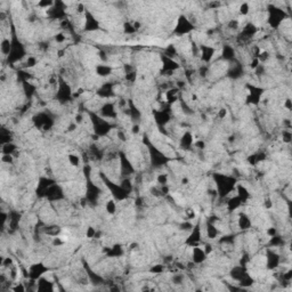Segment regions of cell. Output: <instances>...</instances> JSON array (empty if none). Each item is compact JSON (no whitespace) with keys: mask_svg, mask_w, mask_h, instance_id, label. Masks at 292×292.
Wrapping results in <instances>:
<instances>
[{"mask_svg":"<svg viewBox=\"0 0 292 292\" xmlns=\"http://www.w3.org/2000/svg\"><path fill=\"white\" fill-rule=\"evenodd\" d=\"M206 253L204 252L203 249H201L199 246H194L192 250V259L195 263H201L206 260Z\"/></svg>","mask_w":292,"mask_h":292,"instance_id":"6da1fadb","label":"cell"},{"mask_svg":"<svg viewBox=\"0 0 292 292\" xmlns=\"http://www.w3.org/2000/svg\"><path fill=\"white\" fill-rule=\"evenodd\" d=\"M215 54V49L209 46H201V58L204 62H209Z\"/></svg>","mask_w":292,"mask_h":292,"instance_id":"7a4b0ae2","label":"cell"},{"mask_svg":"<svg viewBox=\"0 0 292 292\" xmlns=\"http://www.w3.org/2000/svg\"><path fill=\"white\" fill-rule=\"evenodd\" d=\"M11 50H12V44H11L9 39H4L1 42V53L5 56H7V55L11 54Z\"/></svg>","mask_w":292,"mask_h":292,"instance_id":"3957f363","label":"cell"},{"mask_svg":"<svg viewBox=\"0 0 292 292\" xmlns=\"http://www.w3.org/2000/svg\"><path fill=\"white\" fill-rule=\"evenodd\" d=\"M112 72V69L110 66H106V65H99L97 66V73L102 77H106V75L111 74Z\"/></svg>","mask_w":292,"mask_h":292,"instance_id":"277c9868","label":"cell"},{"mask_svg":"<svg viewBox=\"0 0 292 292\" xmlns=\"http://www.w3.org/2000/svg\"><path fill=\"white\" fill-rule=\"evenodd\" d=\"M239 226H240V228L242 229H246L250 227V220H249V218L246 217V216H241L240 219H239Z\"/></svg>","mask_w":292,"mask_h":292,"instance_id":"5b68a950","label":"cell"},{"mask_svg":"<svg viewBox=\"0 0 292 292\" xmlns=\"http://www.w3.org/2000/svg\"><path fill=\"white\" fill-rule=\"evenodd\" d=\"M105 208H106V211L109 212L110 215H113V213H115V211H116V204H115V202L113 200L107 201Z\"/></svg>","mask_w":292,"mask_h":292,"instance_id":"8992f818","label":"cell"},{"mask_svg":"<svg viewBox=\"0 0 292 292\" xmlns=\"http://www.w3.org/2000/svg\"><path fill=\"white\" fill-rule=\"evenodd\" d=\"M192 143H193V138H192V136H191L189 134H185L184 137L182 138V145H183L184 147H188V146L192 145Z\"/></svg>","mask_w":292,"mask_h":292,"instance_id":"52a82bcc","label":"cell"},{"mask_svg":"<svg viewBox=\"0 0 292 292\" xmlns=\"http://www.w3.org/2000/svg\"><path fill=\"white\" fill-rule=\"evenodd\" d=\"M69 162H70V164H72V166H74V167H78L79 166V163H80V159H79L78 155L70 154L69 155Z\"/></svg>","mask_w":292,"mask_h":292,"instance_id":"ba28073f","label":"cell"},{"mask_svg":"<svg viewBox=\"0 0 292 292\" xmlns=\"http://www.w3.org/2000/svg\"><path fill=\"white\" fill-rule=\"evenodd\" d=\"M240 14L241 15H248L250 13V5L248 2H243L240 6Z\"/></svg>","mask_w":292,"mask_h":292,"instance_id":"9c48e42d","label":"cell"},{"mask_svg":"<svg viewBox=\"0 0 292 292\" xmlns=\"http://www.w3.org/2000/svg\"><path fill=\"white\" fill-rule=\"evenodd\" d=\"M53 5H54L53 1H39V2H37V6L41 9H47V8L52 7Z\"/></svg>","mask_w":292,"mask_h":292,"instance_id":"30bf717a","label":"cell"},{"mask_svg":"<svg viewBox=\"0 0 292 292\" xmlns=\"http://www.w3.org/2000/svg\"><path fill=\"white\" fill-rule=\"evenodd\" d=\"M156 180H158V183L161 184V185H166V184L168 183V175H166V173H160V175L158 176V178H156Z\"/></svg>","mask_w":292,"mask_h":292,"instance_id":"8fae6325","label":"cell"},{"mask_svg":"<svg viewBox=\"0 0 292 292\" xmlns=\"http://www.w3.org/2000/svg\"><path fill=\"white\" fill-rule=\"evenodd\" d=\"M95 235H96V229L94 228V227H88V228H87L86 236L88 237V239H92V237H95Z\"/></svg>","mask_w":292,"mask_h":292,"instance_id":"7c38bea8","label":"cell"},{"mask_svg":"<svg viewBox=\"0 0 292 292\" xmlns=\"http://www.w3.org/2000/svg\"><path fill=\"white\" fill-rule=\"evenodd\" d=\"M55 41L56 42H58V44H62V42H64L65 41V39H66V37H65V35H64L63 32H61V33H57V35H55Z\"/></svg>","mask_w":292,"mask_h":292,"instance_id":"4fadbf2b","label":"cell"},{"mask_svg":"<svg viewBox=\"0 0 292 292\" xmlns=\"http://www.w3.org/2000/svg\"><path fill=\"white\" fill-rule=\"evenodd\" d=\"M195 146H196L197 149H204V142H200V140H199V142H196V143H195Z\"/></svg>","mask_w":292,"mask_h":292,"instance_id":"5bb4252c","label":"cell"},{"mask_svg":"<svg viewBox=\"0 0 292 292\" xmlns=\"http://www.w3.org/2000/svg\"><path fill=\"white\" fill-rule=\"evenodd\" d=\"M132 132L134 134H138L139 132V126L138 125H135V126L132 127Z\"/></svg>","mask_w":292,"mask_h":292,"instance_id":"9a60e30c","label":"cell"},{"mask_svg":"<svg viewBox=\"0 0 292 292\" xmlns=\"http://www.w3.org/2000/svg\"><path fill=\"white\" fill-rule=\"evenodd\" d=\"M285 106H286V107H287V110H290V109H291V101H290V99H286Z\"/></svg>","mask_w":292,"mask_h":292,"instance_id":"2e32d148","label":"cell"}]
</instances>
